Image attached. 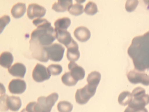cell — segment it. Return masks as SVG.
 <instances>
[{"instance_id": "cell-1", "label": "cell", "mask_w": 149, "mask_h": 112, "mask_svg": "<svg viewBox=\"0 0 149 112\" xmlns=\"http://www.w3.org/2000/svg\"><path fill=\"white\" fill-rule=\"evenodd\" d=\"M55 29L49 22L39 25L31 33V39L43 46L51 44L56 38Z\"/></svg>"}, {"instance_id": "cell-2", "label": "cell", "mask_w": 149, "mask_h": 112, "mask_svg": "<svg viewBox=\"0 0 149 112\" xmlns=\"http://www.w3.org/2000/svg\"><path fill=\"white\" fill-rule=\"evenodd\" d=\"M96 88L88 84L83 88L77 89L75 94L76 102L80 105L86 104L94 95Z\"/></svg>"}, {"instance_id": "cell-3", "label": "cell", "mask_w": 149, "mask_h": 112, "mask_svg": "<svg viewBox=\"0 0 149 112\" xmlns=\"http://www.w3.org/2000/svg\"><path fill=\"white\" fill-rule=\"evenodd\" d=\"M29 48L31 55L34 59L41 62H46L49 59L48 55L43 46L36 41L30 39Z\"/></svg>"}, {"instance_id": "cell-4", "label": "cell", "mask_w": 149, "mask_h": 112, "mask_svg": "<svg viewBox=\"0 0 149 112\" xmlns=\"http://www.w3.org/2000/svg\"><path fill=\"white\" fill-rule=\"evenodd\" d=\"M49 59L52 61L59 62L63 57L65 48L61 44L54 43L44 47Z\"/></svg>"}, {"instance_id": "cell-5", "label": "cell", "mask_w": 149, "mask_h": 112, "mask_svg": "<svg viewBox=\"0 0 149 112\" xmlns=\"http://www.w3.org/2000/svg\"><path fill=\"white\" fill-rule=\"evenodd\" d=\"M58 97V94L56 92L52 93L47 97L41 96L38 97L37 102L41 112H50Z\"/></svg>"}, {"instance_id": "cell-6", "label": "cell", "mask_w": 149, "mask_h": 112, "mask_svg": "<svg viewBox=\"0 0 149 112\" xmlns=\"http://www.w3.org/2000/svg\"><path fill=\"white\" fill-rule=\"evenodd\" d=\"M51 74L47 68L43 65L37 63L32 72L34 80L37 82H41L49 79Z\"/></svg>"}, {"instance_id": "cell-7", "label": "cell", "mask_w": 149, "mask_h": 112, "mask_svg": "<svg viewBox=\"0 0 149 112\" xmlns=\"http://www.w3.org/2000/svg\"><path fill=\"white\" fill-rule=\"evenodd\" d=\"M55 31L57 40L64 44L67 48L77 44L71 37L70 32L67 30H58Z\"/></svg>"}, {"instance_id": "cell-8", "label": "cell", "mask_w": 149, "mask_h": 112, "mask_svg": "<svg viewBox=\"0 0 149 112\" xmlns=\"http://www.w3.org/2000/svg\"><path fill=\"white\" fill-rule=\"evenodd\" d=\"M46 11L44 7L36 3H31L28 7L27 15L31 19L36 17L40 18L45 15Z\"/></svg>"}, {"instance_id": "cell-9", "label": "cell", "mask_w": 149, "mask_h": 112, "mask_svg": "<svg viewBox=\"0 0 149 112\" xmlns=\"http://www.w3.org/2000/svg\"><path fill=\"white\" fill-rule=\"evenodd\" d=\"M26 84L25 81L20 79L12 80L8 85V90L10 92L14 94H21L25 90Z\"/></svg>"}, {"instance_id": "cell-10", "label": "cell", "mask_w": 149, "mask_h": 112, "mask_svg": "<svg viewBox=\"0 0 149 112\" xmlns=\"http://www.w3.org/2000/svg\"><path fill=\"white\" fill-rule=\"evenodd\" d=\"M68 67L72 76L77 81L84 78L85 71L81 66L74 62H70L68 65Z\"/></svg>"}, {"instance_id": "cell-11", "label": "cell", "mask_w": 149, "mask_h": 112, "mask_svg": "<svg viewBox=\"0 0 149 112\" xmlns=\"http://www.w3.org/2000/svg\"><path fill=\"white\" fill-rule=\"evenodd\" d=\"M74 34L76 38L81 42H85L89 39L91 36L89 30L86 27L80 26L74 29Z\"/></svg>"}, {"instance_id": "cell-12", "label": "cell", "mask_w": 149, "mask_h": 112, "mask_svg": "<svg viewBox=\"0 0 149 112\" xmlns=\"http://www.w3.org/2000/svg\"><path fill=\"white\" fill-rule=\"evenodd\" d=\"M9 73L13 76L23 78L26 72V68L23 64L17 63L8 68Z\"/></svg>"}, {"instance_id": "cell-13", "label": "cell", "mask_w": 149, "mask_h": 112, "mask_svg": "<svg viewBox=\"0 0 149 112\" xmlns=\"http://www.w3.org/2000/svg\"><path fill=\"white\" fill-rule=\"evenodd\" d=\"M7 106L8 109L16 111L20 108L22 103L20 98L18 97L12 96H8L6 100Z\"/></svg>"}, {"instance_id": "cell-14", "label": "cell", "mask_w": 149, "mask_h": 112, "mask_svg": "<svg viewBox=\"0 0 149 112\" xmlns=\"http://www.w3.org/2000/svg\"><path fill=\"white\" fill-rule=\"evenodd\" d=\"M26 10L25 4L19 2L13 5L11 8V13L13 17L19 18L24 15Z\"/></svg>"}, {"instance_id": "cell-15", "label": "cell", "mask_w": 149, "mask_h": 112, "mask_svg": "<svg viewBox=\"0 0 149 112\" xmlns=\"http://www.w3.org/2000/svg\"><path fill=\"white\" fill-rule=\"evenodd\" d=\"M72 4V0H58L52 5V9L57 12H64L68 10Z\"/></svg>"}, {"instance_id": "cell-16", "label": "cell", "mask_w": 149, "mask_h": 112, "mask_svg": "<svg viewBox=\"0 0 149 112\" xmlns=\"http://www.w3.org/2000/svg\"><path fill=\"white\" fill-rule=\"evenodd\" d=\"M14 58L12 54L8 52L2 53L0 57V64L3 67L8 68L12 64Z\"/></svg>"}, {"instance_id": "cell-17", "label": "cell", "mask_w": 149, "mask_h": 112, "mask_svg": "<svg viewBox=\"0 0 149 112\" xmlns=\"http://www.w3.org/2000/svg\"><path fill=\"white\" fill-rule=\"evenodd\" d=\"M78 45L70 47L67 49L66 56L68 60L70 62H75L77 60L80 56L78 50Z\"/></svg>"}, {"instance_id": "cell-18", "label": "cell", "mask_w": 149, "mask_h": 112, "mask_svg": "<svg viewBox=\"0 0 149 112\" xmlns=\"http://www.w3.org/2000/svg\"><path fill=\"white\" fill-rule=\"evenodd\" d=\"M101 78V74L98 71H95L88 74L87 78V81L88 85L97 88Z\"/></svg>"}, {"instance_id": "cell-19", "label": "cell", "mask_w": 149, "mask_h": 112, "mask_svg": "<svg viewBox=\"0 0 149 112\" xmlns=\"http://www.w3.org/2000/svg\"><path fill=\"white\" fill-rule=\"evenodd\" d=\"M70 19L67 17L59 18L55 22L54 25L55 31L58 30H66L71 24Z\"/></svg>"}, {"instance_id": "cell-20", "label": "cell", "mask_w": 149, "mask_h": 112, "mask_svg": "<svg viewBox=\"0 0 149 112\" xmlns=\"http://www.w3.org/2000/svg\"><path fill=\"white\" fill-rule=\"evenodd\" d=\"M61 80L64 85L69 86L75 85L78 81L72 76L70 71L65 73L62 76Z\"/></svg>"}, {"instance_id": "cell-21", "label": "cell", "mask_w": 149, "mask_h": 112, "mask_svg": "<svg viewBox=\"0 0 149 112\" xmlns=\"http://www.w3.org/2000/svg\"><path fill=\"white\" fill-rule=\"evenodd\" d=\"M68 11L72 15H78L84 12V6L79 3L74 4L69 7Z\"/></svg>"}, {"instance_id": "cell-22", "label": "cell", "mask_w": 149, "mask_h": 112, "mask_svg": "<svg viewBox=\"0 0 149 112\" xmlns=\"http://www.w3.org/2000/svg\"><path fill=\"white\" fill-rule=\"evenodd\" d=\"M57 107L59 112H71L73 106L70 102L64 101L60 102L58 104Z\"/></svg>"}, {"instance_id": "cell-23", "label": "cell", "mask_w": 149, "mask_h": 112, "mask_svg": "<svg viewBox=\"0 0 149 112\" xmlns=\"http://www.w3.org/2000/svg\"><path fill=\"white\" fill-rule=\"evenodd\" d=\"M84 11L86 13L89 15L95 14L98 11L96 4L93 1H88L85 6Z\"/></svg>"}, {"instance_id": "cell-24", "label": "cell", "mask_w": 149, "mask_h": 112, "mask_svg": "<svg viewBox=\"0 0 149 112\" xmlns=\"http://www.w3.org/2000/svg\"><path fill=\"white\" fill-rule=\"evenodd\" d=\"M47 70L50 74L57 75L60 74L62 71V67L60 64H52L49 65Z\"/></svg>"}, {"instance_id": "cell-25", "label": "cell", "mask_w": 149, "mask_h": 112, "mask_svg": "<svg viewBox=\"0 0 149 112\" xmlns=\"http://www.w3.org/2000/svg\"><path fill=\"white\" fill-rule=\"evenodd\" d=\"M24 109L26 112H41L38 102H35L29 103Z\"/></svg>"}, {"instance_id": "cell-26", "label": "cell", "mask_w": 149, "mask_h": 112, "mask_svg": "<svg viewBox=\"0 0 149 112\" xmlns=\"http://www.w3.org/2000/svg\"><path fill=\"white\" fill-rule=\"evenodd\" d=\"M10 18L8 15H5L0 18V33L2 32L5 26L10 22Z\"/></svg>"}, {"instance_id": "cell-27", "label": "cell", "mask_w": 149, "mask_h": 112, "mask_svg": "<svg viewBox=\"0 0 149 112\" xmlns=\"http://www.w3.org/2000/svg\"><path fill=\"white\" fill-rule=\"evenodd\" d=\"M8 95L5 93L2 94L0 96V110L1 111L5 112L7 111L6 100Z\"/></svg>"}]
</instances>
